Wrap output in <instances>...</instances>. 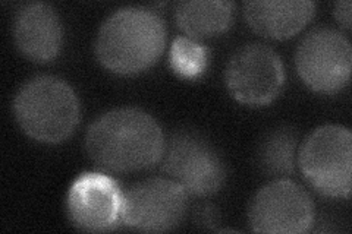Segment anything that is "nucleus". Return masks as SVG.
I'll list each match as a JSON object with an SVG mask.
<instances>
[{"label": "nucleus", "mask_w": 352, "mask_h": 234, "mask_svg": "<svg viewBox=\"0 0 352 234\" xmlns=\"http://www.w3.org/2000/svg\"><path fill=\"white\" fill-rule=\"evenodd\" d=\"M124 192L102 173H84L76 179L66 199L72 224L84 231H109L122 224Z\"/></svg>", "instance_id": "obj_10"}, {"label": "nucleus", "mask_w": 352, "mask_h": 234, "mask_svg": "<svg viewBox=\"0 0 352 234\" xmlns=\"http://www.w3.org/2000/svg\"><path fill=\"white\" fill-rule=\"evenodd\" d=\"M19 128L32 139L59 143L80 121V103L72 88L56 76H36L19 88L14 100Z\"/></svg>", "instance_id": "obj_3"}, {"label": "nucleus", "mask_w": 352, "mask_h": 234, "mask_svg": "<svg viewBox=\"0 0 352 234\" xmlns=\"http://www.w3.org/2000/svg\"><path fill=\"white\" fill-rule=\"evenodd\" d=\"M14 37L16 47L28 59L38 63L50 62L62 49V21L50 5L28 3L18 10Z\"/></svg>", "instance_id": "obj_11"}, {"label": "nucleus", "mask_w": 352, "mask_h": 234, "mask_svg": "<svg viewBox=\"0 0 352 234\" xmlns=\"http://www.w3.org/2000/svg\"><path fill=\"white\" fill-rule=\"evenodd\" d=\"M225 81L236 102L260 107L279 95L285 84V68L272 47L250 43L232 54L226 66Z\"/></svg>", "instance_id": "obj_7"}, {"label": "nucleus", "mask_w": 352, "mask_h": 234, "mask_svg": "<svg viewBox=\"0 0 352 234\" xmlns=\"http://www.w3.org/2000/svg\"><path fill=\"white\" fill-rule=\"evenodd\" d=\"M186 192L172 179H148L124 194V224L140 231H169L181 224Z\"/></svg>", "instance_id": "obj_9"}, {"label": "nucleus", "mask_w": 352, "mask_h": 234, "mask_svg": "<svg viewBox=\"0 0 352 234\" xmlns=\"http://www.w3.org/2000/svg\"><path fill=\"white\" fill-rule=\"evenodd\" d=\"M314 9L308 0H254L244 3V15L260 36L285 40L298 34L313 18Z\"/></svg>", "instance_id": "obj_12"}, {"label": "nucleus", "mask_w": 352, "mask_h": 234, "mask_svg": "<svg viewBox=\"0 0 352 234\" xmlns=\"http://www.w3.org/2000/svg\"><path fill=\"white\" fill-rule=\"evenodd\" d=\"M251 230L270 234H302L314 224L313 199L292 180H274L263 186L251 200Z\"/></svg>", "instance_id": "obj_8"}, {"label": "nucleus", "mask_w": 352, "mask_h": 234, "mask_svg": "<svg viewBox=\"0 0 352 234\" xmlns=\"http://www.w3.org/2000/svg\"><path fill=\"white\" fill-rule=\"evenodd\" d=\"M351 2L344 0V2H338L335 5V16L340 25L346 30H351Z\"/></svg>", "instance_id": "obj_16"}, {"label": "nucleus", "mask_w": 352, "mask_h": 234, "mask_svg": "<svg viewBox=\"0 0 352 234\" xmlns=\"http://www.w3.org/2000/svg\"><path fill=\"white\" fill-rule=\"evenodd\" d=\"M298 165L318 194L327 198H348L352 172L351 130L340 125L314 129L300 150Z\"/></svg>", "instance_id": "obj_4"}, {"label": "nucleus", "mask_w": 352, "mask_h": 234, "mask_svg": "<svg viewBox=\"0 0 352 234\" xmlns=\"http://www.w3.org/2000/svg\"><path fill=\"white\" fill-rule=\"evenodd\" d=\"M298 137L291 129H276L264 139L258 150L261 169L273 176H289L295 172Z\"/></svg>", "instance_id": "obj_14"}, {"label": "nucleus", "mask_w": 352, "mask_h": 234, "mask_svg": "<svg viewBox=\"0 0 352 234\" xmlns=\"http://www.w3.org/2000/svg\"><path fill=\"white\" fill-rule=\"evenodd\" d=\"M295 65L301 80L313 91L333 94L349 82L351 43L336 30L317 28L300 43Z\"/></svg>", "instance_id": "obj_6"}, {"label": "nucleus", "mask_w": 352, "mask_h": 234, "mask_svg": "<svg viewBox=\"0 0 352 234\" xmlns=\"http://www.w3.org/2000/svg\"><path fill=\"white\" fill-rule=\"evenodd\" d=\"M172 66L176 72L186 78L200 75L206 66L204 47L188 38H176L172 47Z\"/></svg>", "instance_id": "obj_15"}, {"label": "nucleus", "mask_w": 352, "mask_h": 234, "mask_svg": "<svg viewBox=\"0 0 352 234\" xmlns=\"http://www.w3.org/2000/svg\"><path fill=\"white\" fill-rule=\"evenodd\" d=\"M163 170L186 194L208 196L223 186L226 169L213 145L191 130H178L164 143Z\"/></svg>", "instance_id": "obj_5"}, {"label": "nucleus", "mask_w": 352, "mask_h": 234, "mask_svg": "<svg viewBox=\"0 0 352 234\" xmlns=\"http://www.w3.org/2000/svg\"><path fill=\"white\" fill-rule=\"evenodd\" d=\"M162 128L140 108L110 110L87 130L85 150L90 159L113 173H132L156 165L164 152Z\"/></svg>", "instance_id": "obj_1"}, {"label": "nucleus", "mask_w": 352, "mask_h": 234, "mask_svg": "<svg viewBox=\"0 0 352 234\" xmlns=\"http://www.w3.org/2000/svg\"><path fill=\"white\" fill-rule=\"evenodd\" d=\"M168 31L163 19L147 8L126 6L109 15L96 40L97 59L119 75L144 72L164 51Z\"/></svg>", "instance_id": "obj_2"}, {"label": "nucleus", "mask_w": 352, "mask_h": 234, "mask_svg": "<svg viewBox=\"0 0 352 234\" xmlns=\"http://www.w3.org/2000/svg\"><path fill=\"white\" fill-rule=\"evenodd\" d=\"M232 14L234 3L226 0H185L175 6L176 24L195 38L222 34L232 22Z\"/></svg>", "instance_id": "obj_13"}]
</instances>
